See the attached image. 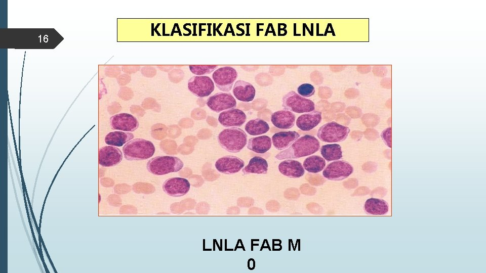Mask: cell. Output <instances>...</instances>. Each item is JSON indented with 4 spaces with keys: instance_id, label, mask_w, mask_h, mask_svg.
<instances>
[{
    "instance_id": "obj_1",
    "label": "cell",
    "mask_w": 486,
    "mask_h": 273,
    "mask_svg": "<svg viewBox=\"0 0 486 273\" xmlns=\"http://www.w3.org/2000/svg\"><path fill=\"white\" fill-rule=\"evenodd\" d=\"M320 149V143L314 136L306 134L297 139L288 148L275 156L278 160L296 159L310 155Z\"/></svg>"
},
{
    "instance_id": "obj_2",
    "label": "cell",
    "mask_w": 486,
    "mask_h": 273,
    "mask_svg": "<svg viewBox=\"0 0 486 273\" xmlns=\"http://www.w3.org/2000/svg\"><path fill=\"white\" fill-rule=\"evenodd\" d=\"M217 140L223 149L229 152L238 153L247 145V135L238 127H230L221 131Z\"/></svg>"
},
{
    "instance_id": "obj_3",
    "label": "cell",
    "mask_w": 486,
    "mask_h": 273,
    "mask_svg": "<svg viewBox=\"0 0 486 273\" xmlns=\"http://www.w3.org/2000/svg\"><path fill=\"white\" fill-rule=\"evenodd\" d=\"M155 150L152 142L141 138L130 140L123 148L125 158L129 161L147 159L153 155Z\"/></svg>"
},
{
    "instance_id": "obj_4",
    "label": "cell",
    "mask_w": 486,
    "mask_h": 273,
    "mask_svg": "<svg viewBox=\"0 0 486 273\" xmlns=\"http://www.w3.org/2000/svg\"><path fill=\"white\" fill-rule=\"evenodd\" d=\"M183 166L182 161L177 157L159 156L150 159L147 163L146 168L150 173L160 175L178 172Z\"/></svg>"
},
{
    "instance_id": "obj_5",
    "label": "cell",
    "mask_w": 486,
    "mask_h": 273,
    "mask_svg": "<svg viewBox=\"0 0 486 273\" xmlns=\"http://www.w3.org/2000/svg\"><path fill=\"white\" fill-rule=\"evenodd\" d=\"M349 132V127L332 121L320 127L317 136L323 142H341L347 138Z\"/></svg>"
},
{
    "instance_id": "obj_6",
    "label": "cell",
    "mask_w": 486,
    "mask_h": 273,
    "mask_svg": "<svg viewBox=\"0 0 486 273\" xmlns=\"http://www.w3.org/2000/svg\"><path fill=\"white\" fill-rule=\"evenodd\" d=\"M284 109L297 113H308L315 109L314 103L294 91H291L282 98Z\"/></svg>"
},
{
    "instance_id": "obj_7",
    "label": "cell",
    "mask_w": 486,
    "mask_h": 273,
    "mask_svg": "<svg viewBox=\"0 0 486 273\" xmlns=\"http://www.w3.org/2000/svg\"><path fill=\"white\" fill-rule=\"evenodd\" d=\"M237 76V72L234 68L225 66L215 70L212 78L219 90L228 92L232 89Z\"/></svg>"
},
{
    "instance_id": "obj_8",
    "label": "cell",
    "mask_w": 486,
    "mask_h": 273,
    "mask_svg": "<svg viewBox=\"0 0 486 273\" xmlns=\"http://www.w3.org/2000/svg\"><path fill=\"white\" fill-rule=\"evenodd\" d=\"M353 171L352 166L344 160L329 164L322 172L323 177L331 180H341L348 177Z\"/></svg>"
},
{
    "instance_id": "obj_9",
    "label": "cell",
    "mask_w": 486,
    "mask_h": 273,
    "mask_svg": "<svg viewBox=\"0 0 486 273\" xmlns=\"http://www.w3.org/2000/svg\"><path fill=\"white\" fill-rule=\"evenodd\" d=\"M189 90L195 96L203 98L209 96L214 90L213 80L208 76H194L188 81Z\"/></svg>"
},
{
    "instance_id": "obj_10",
    "label": "cell",
    "mask_w": 486,
    "mask_h": 273,
    "mask_svg": "<svg viewBox=\"0 0 486 273\" xmlns=\"http://www.w3.org/2000/svg\"><path fill=\"white\" fill-rule=\"evenodd\" d=\"M207 105L212 111L219 113L235 108L236 102L229 93H218L210 96L207 100Z\"/></svg>"
},
{
    "instance_id": "obj_11",
    "label": "cell",
    "mask_w": 486,
    "mask_h": 273,
    "mask_svg": "<svg viewBox=\"0 0 486 273\" xmlns=\"http://www.w3.org/2000/svg\"><path fill=\"white\" fill-rule=\"evenodd\" d=\"M190 184L184 178L172 177L166 180L163 185V190L167 195L172 197H181L189 191Z\"/></svg>"
},
{
    "instance_id": "obj_12",
    "label": "cell",
    "mask_w": 486,
    "mask_h": 273,
    "mask_svg": "<svg viewBox=\"0 0 486 273\" xmlns=\"http://www.w3.org/2000/svg\"><path fill=\"white\" fill-rule=\"evenodd\" d=\"M110 124L112 129L132 132L139 126L137 118L131 114L123 113L115 114L110 118Z\"/></svg>"
},
{
    "instance_id": "obj_13",
    "label": "cell",
    "mask_w": 486,
    "mask_h": 273,
    "mask_svg": "<svg viewBox=\"0 0 486 273\" xmlns=\"http://www.w3.org/2000/svg\"><path fill=\"white\" fill-rule=\"evenodd\" d=\"M123 159L120 150L115 146H107L102 147L99 151V164L103 167H110L118 165Z\"/></svg>"
},
{
    "instance_id": "obj_14",
    "label": "cell",
    "mask_w": 486,
    "mask_h": 273,
    "mask_svg": "<svg viewBox=\"0 0 486 273\" xmlns=\"http://www.w3.org/2000/svg\"><path fill=\"white\" fill-rule=\"evenodd\" d=\"M246 119L245 112L236 108L223 111L218 117L220 123L226 127L241 126L246 122Z\"/></svg>"
},
{
    "instance_id": "obj_15",
    "label": "cell",
    "mask_w": 486,
    "mask_h": 273,
    "mask_svg": "<svg viewBox=\"0 0 486 273\" xmlns=\"http://www.w3.org/2000/svg\"><path fill=\"white\" fill-rule=\"evenodd\" d=\"M245 165L244 161L240 158L232 155L222 157L218 159L215 164L217 170L222 173L231 174L239 171Z\"/></svg>"
},
{
    "instance_id": "obj_16",
    "label": "cell",
    "mask_w": 486,
    "mask_h": 273,
    "mask_svg": "<svg viewBox=\"0 0 486 273\" xmlns=\"http://www.w3.org/2000/svg\"><path fill=\"white\" fill-rule=\"evenodd\" d=\"M233 94L239 101L249 102L252 101L256 94L253 85L247 81L239 80L234 84Z\"/></svg>"
},
{
    "instance_id": "obj_17",
    "label": "cell",
    "mask_w": 486,
    "mask_h": 273,
    "mask_svg": "<svg viewBox=\"0 0 486 273\" xmlns=\"http://www.w3.org/2000/svg\"><path fill=\"white\" fill-rule=\"evenodd\" d=\"M295 115L292 112L284 109L274 112L271 116V121L276 127L280 129H289L295 122Z\"/></svg>"
},
{
    "instance_id": "obj_18",
    "label": "cell",
    "mask_w": 486,
    "mask_h": 273,
    "mask_svg": "<svg viewBox=\"0 0 486 273\" xmlns=\"http://www.w3.org/2000/svg\"><path fill=\"white\" fill-rule=\"evenodd\" d=\"M299 137L300 134L295 131H280L273 135L272 142L276 149L284 150L289 148Z\"/></svg>"
},
{
    "instance_id": "obj_19",
    "label": "cell",
    "mask_w": 486,
    "mask_h": 273,
    "mask_svg": "<svg viewBox=\"0 0 486 273\" xmlns=\"http://www.w3.org/2000/svg\"><path fill=\"white\" fill-rule=\"evenodd\" d=\"M279 172L291 178H299L304 174V168L301 163L296 160L288 159L281 162L278 166Z\"/></svg>"
},
{
    "instance_id": "obj_20",
    "label": "cell",
    "mask_w": 486,
    "mask_h": 273,
    "mask_svg": "<svg viewBox=\"0 0 486 273\" xmlns=\"http://www.w3.org/2000/svg\"><path fill=\"white\" fill-rule=\"evenodd\" d=\"M321 120V113L314 110L299 116L296 120V125L303 131H309L316 126Z\"/></svg>"
},
{
    "instance_id": "obj_21",
    "label": "cell",
    "mask_w": 486,
    "mask_h": 273,
    "mask_svg": "<svg viewBox=\"0 0 486 273\" xmlns=\"http://www.w3.org/2000/svg\"><path fill=\"white\" fill-rule=\"evenodd\" d=\"M271 144L270 137L262 135L250 138L248 142L247 148L255 153L263 154L270 149Z\"/></svg>"
},
{
    "instance_id": "obj_22",
    "label": "cell",
    "mask_w": 486,
    "mask_h": 273,
    "mask_svg": "<svg viewBox=\"0 0 486 273\" xmlns=\"http://www.w3.org/2000/svg\"><path fill=\"white\" fill-rule=\"evenodd\" d=\"M365 211L372 215H384L389 209L388 203L382 199L371 198L366 201L364 205Z\"/></svg>"
},
{
    "instance_id": "obj_23",
    "label": "cell",
    "mask_w": 486,
    "mask_h": 273,
    "mask_svg": "<svg viewBox=\"0 0 486 273\" xmlns=\"http://www.w3.org/2000/svg\"><path fill=\"white\" fill-rule=\"evenodd\" d=\"M268 167V163L265 159L260 156H255L250 160L249 164L242 169V171L244 174H266Z\"/></svg>"
},
{
    "instance_id": "obj_24",
    "label": "cell",
    "mask_w": 486,
    "mask_h": 273,
    "mask_svg": "<svg viewBox=\"0 0 486 273\" xmlns=\"http://www.w3.org/2000/svg\"><path fill=\"white\" fill-rule=\"evenodd\" d=\"M131 132L115 131L108 133L105 138L106 144L115 147H121L134 138Z\"/></svg>"
},
{
    "instance_id": "obj_25",
    "label": "cell",
    "mask_w": 486,
    "mask_h": 273,
    "mask_svg": "<svg viewBox=\"0 0 486 273\" xmlns=\"http://www.w3.org/2000/svg\"><path fill=\"white\" fill-rule=\"evenodd\" d=\"M246 132L252 135L266 133L269 130L268 124L263 119L255 118L249 121L245 126Z\"/></svg>"
},
{
    "instance_id": "obj_26",
    "label": "cell",
    "mask_w": 486,
    "mask_h": 273,
    "mask_svg": "<svg viewBox=\"0 0 486 273\" xmlns=\"http://www.w3.org/2000/svg\"><path fill=\"white\" fill-rule=\"evenodd\" d=\"M320 151L323 158L328 161L338 160L342 157L341 146L337 144L323 145Z\"/></svg>"
},
{
    "instance_id": "obj_27",
    "label": "cell",
    "mask_w": 486,
    "mask_h": 273,
    "mask_svg": "<svg viewBox=\"0 0 486 273\" xmlns=\"http://www.w3.org/2000/svg\"><path fill=\"white\" fill-rule=\"evenodd\" d=\"M325 166V159L317 155L310 156L303 162L304 168L310 173H318L324 169Z\"/></svg>"
},
{
    "instance_id": "obj_28",
    "label": "cell",
    "mask_w": 486,
    "mask_h": 273,
    "mask_svg": "<svg viewBox=\"0 0 486 273\" xmlns=\"http://www.w3.org/2000/svg\"><path fill=\"white\" fill-rule=\"evenodd\" d=\"M218 67L216 65H190L189 66L190 71L197 75L209 74L214 72Z\"/></svg>"
},
{
    "instance_id": "obj_29",
    "label": "cell",
    "mask_w": 486,
    "mask_h": 273,
    "mask_svg": "<svg viewBox=\"0 0 486 273\" xmlns=\"http://www.w3.org/2000/svg\"><path fill=\"white\" fill-rule=\"evenodd\" d=\"M297 92L299 95L303 97H309L314 94L315 88L311 84L303 83L299 86Z\"/></svg>"
},
{
    "instance_id": "obj_30",
    "label": "cell",
    "mask_w": 486,
    "mask_h": 273,
    "mask_svg": "<svg viewBox=\"0 0 486 273\" xmlns=\"http://www.w3.org/2000/svg\"><path fill=\"white\" fill-rule=\"evenodd\" d=\"M391 127L387 128L381 134L383 142L389 148H391Z\"/></svg>"
},
{
    "instance_id": "obj_31",
    "label": "cell",
    "mask_w": 486,
    "mask_h": 273,
    "mask_svg": "<svg viewBox=\"0 0 486 273\" xmlns=\"http://www.w3.org/2000/svg\"><path fill=\"white\" fill-rule=\"evenodd\" d=\"M140 71L144 76L151 77L156 73V70L151 66H145L141 68Z\"/></svg>"
},
{
    "instance_id": "obj_32",
    "label": "cell",
    "mask_w": 486,
    "mask_h": 273,
    "mask_svg": "<svg viewBox=\"0 0 486 273\" xmlns=\"http://www.w3.org/2000/svg\"><path fill=\"white\" fill-rule=\"evenodd\" d=\"M140 65H123L122 70L126 73L131 74L137 72L140 70Z\"/></svg>"
},
{
    "instance_id": "obj_33",
    "label": "cell",
    "mask_w": 486,
    "mask_h": 273,
    "mask_svg": "<svg viewBox=\"0 0 486 273\" xmlns=\"http://www.w3.org/2000/svg\"><path fill=\"white\" fill-rule=\"evenodd\" d=\"M183 75V71L180 69H174L169 73V77L171 80L173 78L176 79V77L182 78Z\"/></svg>"
},
{
    "instance_id": "obj_34",
    "label": "cell",
    "mask_w": 486,
    "mask_h": 273,
    "mask_svg": "<svg viewBox=\"0 0 486 273\" xmlns=\"http://www.w3.org/2000/svg\"><path fill=\"white\" fill-rule=\"evenodd\" d=\"M158 68L163 71L168 72L173 67V65H157Z\"/></svg>"
},
{
    "instance_id": "obj_35",
    "label": "cell",
    "mask_w": 486,
    "mask_h": 273,
    "mask_svg": "<svg viewBox=\"0 0 486 273\" xmlns=\"http://www.w3.org/2000/svg\"><path fill=\"white\" fill-rule=\"evenodd\" d=\"M375 72H377V74H379V75H383L386 73V70L385 69L383 68H376Z\"/></svg>"
}]
</instances>
